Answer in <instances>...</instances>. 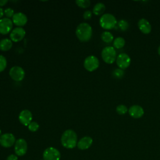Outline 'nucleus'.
Listing matches in <instances>:
<instances>
[{"label": "nucleus", "instance_id": "31", "mask_svg": "<svg viewBox=\"0 0 160 160\" xmlns=\"http://www.w3.org/2000/svg\"><path fill=\"white\" fill-rule=\"evenodd\" d=\"M8 0H0V7L2 8V6H5L8 3Z\"/></svg>", "mask_w": 160, "mask_h": 160}, {"label": "nucleus", "instance_id": "29", "mask_svg": "<svg viewBox=\"0 0 160 160\" xmlns=\"http://www.w3.org/2000/svg\"><path fill=\"white\" fill-rule=\"evenodd\" d=\"M92 14V12L91 11H90V10H86V11H85L84 12L82 16H83V18H84V19L88 20V19H89L91 18Z\"/></svg>", "mask_w": 160, "mask_h": 160}, {"label": "nucleus", "instance_id": "16", "mask_svg": "<svg viewBox=\"0 0 160 160\" xmlns=\"http://www.w3.org/2000/svg\"><path fill=\"white\" fill-rule=\"evenodd\" d=\"M92 142V139L90 136H84L78 141L77 146L79 149L85 150L91 147Z\"/></svg>", "mask_w": 160, "mask_h": 160}, {"label": "nucleus", "instance_id": "19", "mask_svg": "<svg viewBox=\"0 0 160 160\" xmlns=\"http://www.w3.org/2000/svg\"><path fill=\"white\" fill-rule=\"evenodd\" d=\"M106 6L102 2H98L96 3L92 9V13L96 16L101 15L105 11Z\"/></svg>", "mask_w": 160, "mask_h": 160}, {"label": "nucleus", "instance_id": "17", "mask_svg": "<svg viewBox=\"0 0 160 160\" xmlns=\"http://www.w3.org/2000/svg\"><path fill=\"white\" fill-rule=\"evenodd\" d=\"M138 26L139 30L144 34H149L151 31V25L145 18H141L138 21Z\"/></svg>", "mask_w": 160, "mask_h": 160}, {"label": "nucleus", "instance_id": "2", "mask_svg": "<svg viewBox=\"0 0 160 160\" xmlns=\"http://www.w3.org/2000/svg\"><path fill=\"white\" fill-rule=\"evenodd\" d=\"M92 35V29L87 22L80 23L76 29V36L81 42L89 41Z\"/></svg>", "mask_w": 160, "mask_h": 160}, {"label": "nucleus", "instance_id": "25", "mask_svg": "<svg viewBox=\"0 0 160 160\" xmlns=\"http://www.w3.org/2000/svg\"><path fill=\"white\" fill-rule=\"evenodd\" d=\"M116 112H118V114H119V115H123L124 114H126L128 111V108L124 105V104H119L116 107Z\"/></svg>", "mask_w": 160, "mask_h": 160}, {"label": "nucleus", "instance_id": "34", "mask_svg": "<svg viewBox=\"0 0 160 160\" xmlns=\"http://www.w3.org/2000/svg\"><path fill=\"white\" fill-rule=\"evenodd\" d=\"M2 134H1V129H0V136H1Z\"/></svg>", "mask_w": 160, "mask_h": 160}, {"label": "nucleus", "instance_id": "1", "mask_svg": "<svg viewBox=\"0 0 160 160\" xmlns=\"http://www.w3.org/2000/svg\"><path fill=\"white\" fill-rule=\"evenodd\" d=\"M61 144L67 149H72L77 146L78 136L72 129H67L63 132L61 138Z\"/></svg>", "mask_w": 160, "mask_h": 160}, {"label": "nucleus", "instance_id": "22", "mask_svg": "<svg viewBox=\"0 0 160 160\" xmlns=\"http://www.w3.org/2000/svg\"><path fill=\"white\" fill-rule=\"evenodd\" d=\"M112 75L116 79H121L124 75V71L122 69L118 68L113 70L112 72Z\"/></svg>", "mask_w": 160, "mask_h": 160}, {"label": "nucleus", "instance_id": "15", "mask_svg": "<svg viewBox=\"0 0 160 160\" xmlns=\"http://www.w3.org/2000/svg\"><path fill=\"white\" fill-rule=\"evenodd\" d=\"M128 112L129 115L135 119H138L141 118L144 113L143 108L139 105H132L131 106L129 109Z\"/></svg>", "mask_w": 160, "mask_h": 160}, {"label": "nucleus", "instance_id": "33", "mask_svg": "<svg viewBox=\"0 0 160 160\" xmlns=\"http://www.w3.org/2000/svg\"><path fill=\"white\" fill-rule=\"evenodd\" d=\"M158 54H159V55L160 56V46H159V48H158Z\"/></svg>", "mask_w": 160, "mask_h": 160}, {"label": "nucleus", "instance_id": "12", "mask_svg": "<svg viewBox=\"0 0 160 160\" xmlns=\"http://www.w3.org/2000/svg\"><path fill=\"white\" fill-rule=\"evenodd\" d=\"M131 58L126 53H120L117 56L116 62L119 68L124 69L128 68L131 64Z\"/></svg>", "mask_w": 160, "mask_h": 160}, {"label": "nucleus", "instance_id": "21", "mask_svg": "<svg viewBox=\"0 0 160 160\" xmlns=\"http://www.w3.org/2000/svg\"><path fill=\"white\" fill-rule=\"evenodd\" d=\"M125 45V39L122 37H118L113 41V46L116 49H121Z\"/></svg>", "mask_w": 160, "mask_h": 160}, {"label": "nucleus", "instance_id": "4", "mask_svg": "<svg viewBox=\"0 0 160 160\" xmlns=\"http://www.w3.org/2000/svg\"><path fill=\"white\" fill-rule=\"evenodd\" d=\"M102 60L107 64H112L116 59V51L112 46H106L101 51Z\"/></svg>", "mask_w": 160, "mask_h": 160}, {"label": "nucleus", "instance_id": "14", "mask_svg": "<svg viewBox=\"0 0 160 160\" xmlns=\"http://www.w3.org/2000/svg\"><path fill=\"white\" fill-rule=\"evenodd\" d=\"M12 21L14 25L17 26V27L22 28V26H25L28 22V17L22 12H16L12 16Z\"/></svg>", "mask_w": 160, "mask_h": 160}, {"label": "nucleus", "instance_id": "18", "mask_svg": "<svg viewBox=\"0 0 160 160\" xmlns=\"http://www.w3.org/2000/svg\"><path fill=\"white\" fill-rule=\"evenodd\" d=\"M12 47V41L8 38H4L0 40V50L8 51Z\"/></svg>", "mask_w": 160, "mask_h": 160}, {"label": "nucleus", "instance_id": "28", "mask_svg": "<svg viewBox=\"0 0 160 160\" xmlns=\"http://www.w3.org/2000/svg\"><path fill=\"white\" fill-rule=\"evenodd\" d=\"M4 15L6 16V18H9V19L11 18H12V16L15 14L14 11V9L12 8H6L4 10Z\"/></svg>", "mask_w": 160, "mask_h": 160}, {"label": "nucleus", "instance_id": "30", "mask_svg": "<svg viewBox=\"0 0 160 160\" xmlns=\"http://www.w3.org/2000/svg\"><path fill=\"white\" fill-rule=\"evenodd\" d=\"M6 160H18V156L15 154H11L7 158Z\"/></svg>", "mask_w": 160, "mask_h": 160}, {"label": "nucleus", "instance_id": "5", "mask_svg": "<svg viewBox=\"0 0 160 160\" xmlns=\"http://www.w3.org/2000/svg\"><path fill=\"white\" fill-rule=\"evenodd\" d=\"M83 65L84 68L88 71L92 72L98 68L99 66V61L96 56L94 55H90L85 58Z\"/></svg>", "mask_w": 160, "mask_h": 160}, {"label": "nucleus", "instance_id": "13", "mask_svg": "<svg viewBox=\"0 0 160 160\" xmlns=\"http://www.w3.org/2000/svg\"><path fill=\"white\" fill-rule=\"evenodd\" d=\"M18 119L22 125L28 126L32 120V112L28 109H24L20 112Z\"/></svg>", "mask_w": 160, "mask_h": 160}, {"label": "nucleus", "instance_id": "10", "mask_svg": "<svg viewBox=\"0 0 160 160\" xmlns=\"http://www.w3.org/2000/svg\"><path fill=\"white\" fill-rule=\"evenodd\" d=\"M28 150V144L23 138H19L16 141L14 144V151L16 155L21 156L24 155Z\"/></svg>", "mask_w": 160, "mask_h": 160}, {"label": "nucleus", "instance_id": "7", "mask_svg": "<svg viewBox=\"0 0 160 160\" xmlns=\"http://www.w3.org/2000/svg\"><path fill=\"white\" fill-rule=\"evenodd\" d=\"M42 157L44 160H59L61 154L56 148L49 147L44 151Z\"/></svg>", "mask_w": 160, "mask_h": 160}, {"label": "nucleus", "instance_id": "24", "mask_svg": "<svg viewBox=\"0 0 160 160\" xmlns=\"http://www.w3.org/2000/svg\"><path fill=\"white\" fill-rule=\"evenodd\" d=\"M76 4L78 7L85 9L90 6L91 1L89 0H76Z\"/></svg>", "mask_w": 160, "mask_h": 160}, {"label": "nucleus", "instance_id": "26", "mask_svg": "<svg viewBox=\"0 0 160 160\" xmlns=\"http://www.w3.org/2000/svg\"><path fill=\"white\" fill-rule=\"evenodd\" d=\"M7 66V60L6 58L0 54V72H2L3 71L5 70Z\"/></svg>", "mask_w": 160, "mask_h": 160}, {"label": "nucleus", "instance_id": "9", "mask_svg": "<svg viewBox=\"0 0 160 160\" xmlns=\"http://www.w3.org/2000/svg\"><path fill=\"white\" fill-rule=\"evenodd\" d=\"M26 36V31L23 28L16 27L10 32V39L14 42L22 41Z\"/></svg>", "mask_w": 160, "mask_h": 160}, {"label": "nucleus", "instance_id": "8", "mask_svg": "<svg viewBox=\"0 0 160 160\" xmlns=\"http://www.w3.org/2000/svg\"><path fill=\"white\" fill-rule=\"evenodd\" d=\"M16 141L15 136L12 133H4L0 136V145L6 148L12 146Z\"/></svg>", "mask_w": 160, "mask_h": 160}, {"label": "nucleus", "instance_id": "32", "mask_svg": "<svg viewBox=\"0 0 160 160\" xmlns=\"http://www.w3.org/2000/svg\"><path fill=\"white\" fill-rule=\"evenodd\" d=\"M4 9H3L2 8L0 7V19H1L2 18V17H3L4 14Z\"/></svg>", "mask_w": 160, "mask_h": 160}, {"label": "nucleus", "instance_id": "11", "mask_svg": "<svg viewBox=\"0 0 160 160\" xmlns=\"http://www.w3.org/2000/svg\"><path fill=\"white\" fill-rule=\"evenodd\" d=\"M13 22L12 19L8 18H2L0 19V34H7L12 30Z\"/></svg>", "mask_w": 160, "mask_h": 160}, {"label": "nucleus", "instance_id": "27", "mask_svg": "<svg viewBox=\"0 0 160 160\" xmlns=\"http://www.w3.org/2000/svg\"><path fill=\"white\" fill-rule=\"evenodd\" d=\"M28 129L31 132H36L38 130L39 128V124L36 121H32L28 126Z\"/></svg>", "mask_w": 160, "mask_h": 160}, {"label": "nucleus", "instance_id": "6", "mask_svg": "<svg viewBox=\"0 0 160 160\" xmlns=\"http://www.w3.org/2000/svg\"><path fill=\"white\" fill-rule=\"evenodd\" d=\"M9 74L12 80L20 82L22 81L25 77V71L21 66H14L10 69Z\"/></svg>", "mask_w": 160, "mask_h": 160}, {"label": "nucleus", "instance_id": "20", "mask_svg": "<svg viewBox=\"0 0 160 160\" xmlns=\"http://www.w3.org/2000/svg\"><path fill=\"white\" fill-rule=\"evenodd\" d=\"M101 38L102 41L106 43H110L112 41H114V37L113 35L112 34L111 32L109 31H104L101 35Z\"/></svg>", "mask_w": 160, "mask_h": 160}, {"label": "nucleus", "instance_id": "23", "mask_svg": "<svg viewBox=\"0 0 160 160\" xmlns=\"http://www.w3.org/2000/svg\"><path fill=\"white\" fill-rule=\"evenodd\" d=\"M118 26L121 31H125L129 28V22L126 20L121 19L118 22Z\"/></svg>", "mask_w": 160, "mask_h": 160}, {"label": "nucleus", "instance_id": "3", "mask_svg": "<svg viewBox=\"0 0 160 160\" xmlns=\"http://www.w3.org/2000/svg\"><path fill=\"white\" fill-rule=\"evenodd\" d=\"M116 18L110 13L103 14L99 19V24L104 29H113L117 24Z\"/></svg>", "mask_w": 160, "mask_h": 160}]
</instances>
